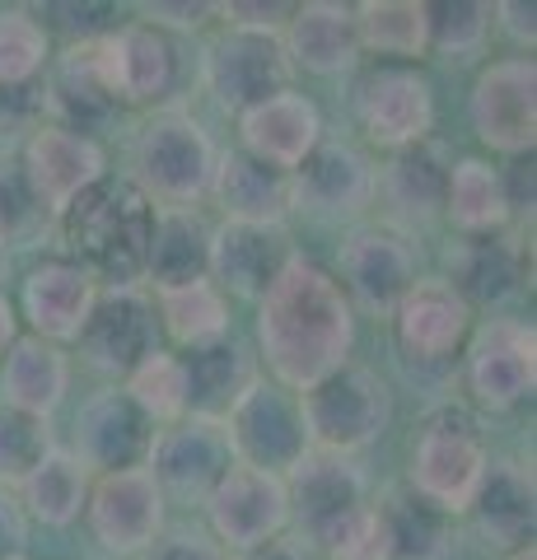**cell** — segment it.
Returning <instances> with one entry per match:
<instances>
[{
    "label": "cell",
    "instance_id": "obj_5",
    "mask_svg": "<svg viewBox=\"0 0 537 560\" xmlns=\"http://www.w3.org/2000/svg\"><path fill=\"white\" fill-rule=\"evenodd\" d=\"M285 510L294 541L308 551H327L351 523L370 510V477L346 453L308 448L285 471Z\"/></svg>",
    "mask_w": 537,
    "mask_h": 560
},
{
    "label": "cell",
    "instance_id": "obj_45",
    "mask_svg": "<svg viewBox=\"0 0 537 560\" xmlns=\"http://www.w3.org/2000/svg\"><path fill=\"white\" fill-rule=\"evenodd\" d=\"M136 560H238V556H230L211 533H201V528H168V533L154 537Z\"/></svg>",
    "mask_w": 537,
    "mask_h": 560
},
{
    "label": "cell",
    "instance_id": "obj_13",
    "mask_svg": "<svg viewBox=\"0 0 537 560\" xmlns=\"http://www.w3.org/2000/svg\"><path fill=\"white\" fill-rule=\"evenodd\" d=\"M290 201L318 224H360L374 206V164L351 140H318L300 168H290Z\"/></svg>",
    "mask_w": 537,
    "mask_h": 560
},
{
    "label": "cell",
    "instance_id": "obj_48",
    "mask_svg": "<svg viewBox=\"0 0 537 560\" xmlns=\"http://www.w3.org/2000/svg\"><path fill=\"white\" fill-rule=\"evenodd\" d=\"M220 14V5H168V0H160V5H141V24H154V28H206Z\"/></svg>",
    "mask_w": 537,
    "mask_h": 560
},
{
    "label": "cell",
    "instance_id": "obj_11",
    "mask_svg": "<svg viewBox=\"0 0 537 560\" xmlns=\"http://www.w3.org/2000/svg\"><path fill=\"white\" fill-rule=\"evenodd\" d=\"M206 90L215 94L224 113L244 117L257 103H267L276 94L290 90L294 66L281 47V33H248V28H224L220 38H211L201 61Z\"/></svg>",
    "mask_w": 537,
    "mask_h": 560
},
{
    "label": "cell",
    "instance_id": "obj_31",
    "mask_svg": "<svg viewBox=\"0 0 537 560\" xmlns=\"http://www.w3.org/2000/svg\"><path fill=\"white\" fill-rule=\"evenodd\" d=\"M211 267V224L197 210H154L145 243V280L160 290L197 285Z\"/></svg>",
    "mask_w": 537,
    "mask_h": 560
},
{
    "label": "cell",
    "instance_id": "obj_46",
    "mask_svg": "<svg viewBox=\"0 0 537 560\" xmlns=\"http://www.w3.org/2000/svg\"><path fill=\"white\" fill-rule=\"evenodd\" d=\"M33 14H51L61 28H66V38L71 43H98L103 33H113L117 28V10L113 5H33Z\"/></svg>",
    "mask_w": 537,
    "mask_h": 560
},
{
    "label": "cell",
    "instance_id": "obj_3",
    "mask_svg": "<svg viewBox=\"0 0 537 560\" xmlns=\"http://www.w3.org/2000/svg\"><path fill=\"white\" fill-rule=\"evenodd\" d=\"M215 145L206 127L183 108H160L141 121L131 145V183L154 210H197L211 197Z\"/></svg>",
    "mask_w": 537,
    "mask_h": 560
},
{
    "label": "cell",
    "instance_id": "obj_14",
    "mask_svg": "<svg viewBox=\"0 0 537 560\" xmlns=\"http://www.w3.org/2000/svg\"><path fill=\"white\" fill-rule=\"evenodd\" d=\"M467 117L481 145L495 154H533L537 140V66L533 57H505L491 61L472 84L467 98Z\"/></svg>",
    "mask_w": 537,
    "mask_h": 560
},
{
    "label": "cell",
    "instance_id": "obj_20",
    "mask_svg": "<svg viewBox=\"0 0 537 560\" xmlns=\"http://www.w3.org/2000/svg\"><path fill=\"white\" fill-rule=\"evenodd\" d=\"M154 331H160V323H154V304L141 294V285L98 290L75 341H80V355L90 370L108 374V378H127L145 355L160 350Z\"/></svg>",
    "mask_w": 537,
    "mask_h": 560
},
{
    "label": "cell",
    "instance_id": "obj_41",
    "mask_svg": "<svg viewBox=\"0 0 537 560\" xmlns=\"http://www.w3.org/2000/svg\"><path fill=\"white\" fill-rule=\"evenodd\" d=\"M122 388L154 425H173V420L187 416V378H183L178 350H154V355H145L122 378Z\"/></svg>",
    "mask_w": 537,
    "mask_h": 560
},
{
    "label": "cell",
    "instance_id": "obj_4",
    "mask_svg": "<svg viewBox=\"0 0 537 560\" xmlns=\"http://www.w3.org/2000/svg\"><path fill=\"white\" fill-rule=\"evenodd\" d=\"M487 463H491V453H487L481 420L467 407H458V401H444V407L425 411L421 430H416L407 477L416 495L458 518L467 514V500H472Z\"/></svg>",
    "mask_w": 537,
    "mask_h": 560
},
{
    "label": "cell",
    "instance_id": "obj_10",
    "mask_svg": "<svg viewBox=\"0 0 537 560\" xmlns=\"http://www.w3.org/2000/svg\"><path fill=\"white\" fill-rule=\"evenodd\" d=\"M463 378L481 411H514L537 388V331L518 318L472 327L463 346Z\"/></svg>",
    "mask_w": 537,
    "mask_h": 560
},
{
    "label": "cell",
    "instance_id": "obj_38",
    "mask_svg": "<svg viewBox=\"0 0 537 560\" xmlns=\"http://www.w3.org/2000/svg\"><path fill=\"white\" fill-rule=\"evenodd\" d=\"M355 33L360 51L397 57V66H407L430 51L425 0H365V5H355Z\"/></svg>",
    "mask_w": 537,
    "mask_h": 560
},
{
    "label": "cell",
    "instance_id": "obj_7",
    "mask_svg": "<svg viewBox=\"0 0 537 560\" xmlns=\"http://www.w3.org/2000/svg\"><path fill=\"white\" fill-rule=\"evenodd\" d=\"M397 360L411 374H448L463 355L467 337H472V304L448 285L444 276H421L402 294V304L388 313Z\"/></svg>",
    "mask_w": 537,
    "mask_h": 560
},
{
    "label": "cell",
    "instance_id": "obj_8",
    "mask_svg": "<svg viewBox=\"0 0 537 560\" xmlns=\"http://www.w3.org/2000/svg\"><path fill=\"white\" fill-rule=\"evenodd\" d=\"M337 271V285L351 308L360 304L365 313L388 318L402 304V294L421 280V248H416V234L393 230L384 220H360L341 238Z\"/></svg>",
    "mask_w": 537,
    "mask_h": 560
},
{
    "label": "cell",
    "instance_id": "obj_34",
    "mask_svg": "<svg viewBox=\"0 0 537 560\" xmlns=\"http://www.w3.org/2000/svg\"><path fill=\"white\" fill-rule=\"evenodd\" d=\"M374 510L384 518L393 560H454V514L421 500L411 486L388 490Z\"/></svg>",
    "mask_w": 537,
    "mask_h": 560
},
{
    "label": "cell",
    "instance_id": "obj_54",
    "mask_svg": "<svg viewBox=\"0 0 537 560\" xmlns=\"http://www.w3.org/2000/svg\"><path fill=\"white\" fill-rule=\"evenodd\" d=\"M500 560H537V551H533V547H524V551H510V556H500Z\"/></svg>",
    "mask_w": 537,
    "mask_h": 560
},
{
    "label": "cell",
    "instance_id": "obj_40",
    "mask_svg": "<svg viewBox=\"0 0 537 560\" xmlns=\"http://www.w3.org/2000/svg\"><path fill=\"white\" fill-rule=\"evenodd\" d=\"M425 24H430V51L448 61H472L487 51L495 28V5L481 0H425Z\"/></svg>",
    "mask_w": 537,
    "mask_h": 560
},
{
    "label": "cell",
    "instance_id": "obj_43",
    "mask_svg": "<svg viewBox=\"0 0 537 560\" xmlns=\"http://www.w3.org/2000/svg\"><path fill=\"white\" fill-rule=\"evenodd\" d=\"M47 206L28 187L20 160H0V248L5 243H28L47 230Z\"/></svg>",
    "mask_w": 537,
    "mask_h": 560
},
{
    "label": "cell",
    "instance_id": "obj_32",
    "mask_svg": "<svg viewBox=\"0 0 537 560\" xmlns=\"http://www.w3.org/2000/svg\"><path fill=\"white\" fill-rule=\"evenodd\" d=\"M66 388H71V360H66L61 346H51L43 337H20L5 360H0V401L20 407L28 416H51L61 407Z\"/></svg>",
    "mask_w": 537,
    "mask_h": 560
},
{
    "label": "cell",
    "instance_id": "obj_2",
    "mask_svg": "<svg viewBox=\"0 0 537 560\" xmlns=\"http://www.w3.org/2000/svg\"><path fill=\"white\" fill-rule=\"evenodd\" d=\"M71 261L108 290H136L145 280V243L154 206L131 178H98L57 215Z\"/></svg>",
    "mask_w": 537,
    "mask_h": 560
},
{
    "label": "cell",
    "instance_id": "obj_28",
    "mask_svg": "<svg viewBox=\"0 0 537 560\" xmlns=\"http://www.w3.org/2000/svg\"><path fill=\"white\" fill-rule=\"evenodd\" d=\"M43 94H47V108L57 113V127L75 136H90L117 117V98L108 90V80H103L94 43H66L61 57H51L47 66Z\"/></svg>",
    "mask_w": 537,
    "mask_h": 560
},
{
    "label": "cell",
    "instance_id": "obj_37",
    "mask_svg": "<svg viewBox=\"0 0 537 560\" xmlns=\"http://www.w3.org/2000/svg\"><path fill=\"white\" fill-rule=\"evenodd\" d=\"M150 304H154V323H160L168 331V341L183 346V350H197V346L230 337V300H224L211 280L160 290Z\"/></svg>",
    "mask_w": 537,
    "mask_h": 560
},
{
    "label": "cell",
    "instance_id": "obj_25",
    "mask_svg": "<svg viewBox=\"0 0 537 560\" xmlns=\"http://www.w3.org/2000/svg\"><path fill=\"white\" fill-rule=\"evenodd\" d=\"M281 47L294 70H308V75H346L360 61V33H355V5H341V0H308V5H294L290 20L281 28Z\"/></svg>",
    "mask_w": 537,
    "mask_h": 560
},
{
    "label": "cell",
    "instance_id": "obj_21",
    "mask_svg": "<svg viewBox=\"0 0 537 560\" xmlns=\"http://www.w3.org/2000/svg\"><path fill=\"white\" fill-rule=\"evenodd\" d=\"M154 430L160 425L127 397V388H103L75 416V458L84 463L90 477L145 467Z\"/></svg>",
    "mask_w": 537,
    "mask_h": 560
},
{
    "label": "cell",
    "instance_id": "obj_39",
    "mask_svg": "<svg viewBox=\"0 0 537 560\" xmlns=\"http://www.w3.org/2000/svg\"><path fill=\"white\" fill-rule=\"evenodd\" d=\"M51 66V33L28 5L0 10V90L43 84Z\"/></svg>",
    "mask_w": 537,
    "mask_h": 560
},
{
    "label": "cell",
    "instance_id": "obj_52",
    "mask_svg": "<svg viewBox=\"0 0 537 560\" xmlns=\"http://www.w3.org/2000/svg\"><path fill=\"white\" fill-rule=\"evenodd\" d=\"M244 560H308V547H300V541H285V537H276V541H267V547L248 551Z\"/></svg>",
    "mask_w": 537,
    "mask_h": 560
},
{
    "label": "cell",
    "instance_id": "obj_53",
    "mask_svg": "<svg viewBox=\"0 0 537 560\" xmlns=\"http://www.w3.org/2000/svg\"><path fill=\"white\" fill-rule=\"evenodd\" d=\"M20 341V318H14V304L0 294V360H5V350Z\"/></svg>",
    "mask_w": 537,
    "mask_h": 560
},
{
    "label": "cell",
    "instance_id": "obj_15",
    "mask_svg": "<svg viewBox=\"0 0 537 560\" xmlns=\"http://www.w3.org/2000/svg\"><path fill=\"white\" fill-rule=\"evenodd\" d=\"M206 518H211V537L230 556H248L267 547V541H276L290 528L285 477L234 463L224 471V481L211 490V500H206Z\"/></svg>",
    "mask_w": 537,
    "mask_h": 560
},
{
    "label": "cell",
    "instance_id": "obj_30",
    "mask_svg": "<svg viewBox=\"0 0 537 560\" xmlns=\"http://www.w3.org/2000/svg\"><path fill=\"white\" fill-rule=\"evenodd\" d=\"M448 285H454L467 304H505L510 294L524 285V248L518 238L500 234H481V238H458L448 248Z\"/></svg>",
    "mask_w": 537,
    "mask_h": 560
},
{
    "label": "cell",
    "instance_id": "obj_51",
    "mask_svg": "<svg viewBox=\"0 0 537 560\" xmlns=\"http://www.w3.org/2000/svg\"><path fill=\"white\" fill-rule=\"evenodd\" d=\"M500 187H505V206L514 210H533V154H518L510 168H500Z\"/></svg>",
    "mask_w": 537,
    "mask_h": 560
},
{
    "label": "cell",
    "instance_id": "obj_55",
    "mask_svg": "<svg viewBox=\"0 0 537 560\" xmlns=\"http://www.w3.org/2000/svg\"><path fill=\"white\" fill-rule=\"evenodd\" d=\"M5 267H10V257H5V248H0V285H5Z\"/></svg>",
    "mask_w": 537,
    "mask_h": 560
},
{
    "label": "cell",
    "instance_id": "obj_18",
    "mask_svg": "<svg viewBox=\"0 0 537 560\" xmlns=\"http://www.w3.org/2000/svg\"><path fill=\"white\" fill-rule=\"evenodd\" d=\"M84 523L108 556H141L164 533V495L145 467L108 471L90 486Z\"/></svg>",
    "mask_w": 537,
    "mask_h": 560
},
{
    "label": "cell",
    "instance_id": "obj_12",
    "mask_svg": "<svg viewBox=\"0 0 537 560\" xmlns=\"http://www.w3.org/2000/svg\"><path fill=\"white\" fill-rule=\"evenodd\" d=\"M230 467H234V448L230 434H224V420H206V416H183L173 425H160L145 463L160 495L178 504H206Z\"/></svg>",
    "mask_w": 537,
    "mask_h": 560
},
{
    "label": "cell",
    "instance_id": "obj_35",
    "mask_svg": "<svg viewBox=\"0 0 537 560\" xmlns=\"http://www.w3.org/2000/svg\"><path fill=\"white\" fill-rule=\"evenodd\" d=\"M90 486L94 477L71 448H51L20 486V510L38 518L43 528H71L90 504Z\"/></svg>",
    "mask_w": 537,
    "mask_h": 560
},
{
    "label": "cell",
    "instance_id": "obj_49",
    "mask_svg": "<svg viewBox=\"0 0 537 560\" xmlns=\"http://www.w3.org/2000/svg\"><path fill=\"white\" fill-rule=\"evenodd\" d=\"M28 541V518L10 490H0V560H24Z\"/></svg>",
    "mask_w": 537,
    "mask_h": 560
},
{
    "label": "cell",
    "instance_id": "obj_44",
    "mask_svg": "<svg viewBox=\"0 0 537 560\" xmlns=\"http://www.w3.org/2000/svg\"><path fill=\"white\" fill-rule=\"evenodd\" d=\"M327 560H393L388 556V533H384V518H378V510L370 504L365 514H360L351 528H346L332 547L323 551Z\"/></svg>",
    "mask_w": 537,
    "mask_h": 560
},
{
    "label": "cell",
    "instance_id": "obj_17",
    "mask_svg": "<svg viewBox=\"0 0 537 560\" xmlns=\"http://www.w3.org/2000/svg\"><path fill=\"white\" fill-rule=\"evenodd\" d=\"M355 117L365 136L384 150H407L435 131V90L416 66H378L360 80Z\"/></svg>",
    "mask_w": 537,
    "mask_h": 560
},
{
    "label": "cell",
    "instance_id": "obj_33",
    "mask_svg": "<svg viewBox=\"0 0 537 560\" xmlns=\"http://www.w3.org/2000/svg\"><path fill=\"white\" fill-rule=\"evenodd\" d=\"M178 360H183V378H187V416L224 420L234 401L248 393V383L257 378L253 355L234 337L183 350Z\"/></svg>",
    "mask_w": 537,
    "mask_h": 560
},
{
    "label": "cell",
    "instance_id": "obj_1",
    "mask_svg": "<svg viewBox=\"0 0 537 560\" xmlns=\"http://www.w3.org/2000/svg\"><path fill=\"white\" fill-rule=\"evenodd\" d=\"M257 346L271 383L290 393L314 388L318 378L351 364L355 308L341 294L337 276L308 257H294L281 280L257 300Z\"/></svg>",
    "mask_w": 537,
    "mask_h": 560
},
{
    "label": "cell",
    "instance_id": "obj_6",
    "mask_svg": "<svg viewBox=\"0 0 537 560\" xmlns=\"http://www.w3.org/2000/svg\"><path fill=\"white\" fill-rule=\"evenodd\" d=\"M300 416L308 430V448L355 458L360 448L378 444V434L388 430L393 393L370 364H341V370L300 393Z\"/></svg>",
    "mask_w": 537,
    "mask_h": 560
},
{
    "label": "cell",
    "instance_id": "obj_24",
    "mask_svg": "<svg viewBox=\"0 0 537 560\" xmlns=\"http://www.w3.org/2000/svg\"><path fill=\"white\" fill-rule=\"evenodd\" d=\"M477 537L495 547L500 556L533 547V523H537V486L533 463L524 458H495L481 471V481L467 500Z\"/></svg>",
    "mask_w": 537,
    "mask_h": 560
},
{
    "label": "cell",
    "instance_id": "obj_9",
    "mask_svg": "<svg viewBox=\"0 0 537 560\" xmlns=\"http://www.w3.org/2000/svg\"><path fill=\"white\" fill-rule=\"evenodd\" d=\"M224 434H230L238 467H257V471H271V477H285V471L308 453L300 393H290L262 374H257L248 383V393L230 407Z\"/></svg>",
    "mask_w": 537,
    "mask_h": 560
},
{
    "label": "cell",
    "instance_id": "obj_50",
    "mask_svg": "<svg viewBox=\"0 0 537 560\" xmlns=\"http://www.w3.org/2000/svg\"><path fill=\"white\" fill-rule=\"evenodd\" d=\"M495 28L505 33L514 47H528L537 43V10L533 5H514V0H500L495 5Z\"/></svg>",
    "mask_w": 537,
    "mask_h": 560
},
{
    "label": "cell",
    "instance_id": "obj_42",
    "mask_svg": "<svg viewBox=\"0 0 537 560\" xmlns=\"http://www.w3.org/2000/svg\"><path fill=\"white\" fill-rule=\"evenodd\" d=\"M51 448L57 444H51V425L43 416H28L10 401H0V490L14 495Z\"/></svg>",
    "mask_w": 537,
    "mask_h": 560
},
{
    "label": "cell",
    "instance_id": "obj_19",
    "mask_svg": "<svg viewBox=\"0 0 537 560\" xmlns=\"http://www.w3.org/2000/svg\"><path fill=\"white\" fill-rule=\"evenodd\" d=\"M294 257H300V248H294L285 224L224 220L220 230H211V267H206V280H211L224 300L234 294V300L257 304Z\"/></svg>",
    "mask_w": 537,
    "mask_h": 560
},
{
    "label": "cell",
    "instance_id": "obj_29",
    "mask_svg": "<svg viewBox=\"0 0 537 560\" xmlns=\"http://www.w3.org/2000/svg\"><path fill=\"white\" fill-rule=\"evenodd\" d=\"M211 197L220 201L224 220L234 224H285V215L294 210L290 173L253 160L248 150H230L215 160Z\"/></svg>",
    "mask_w": 537,
    "mask_h": 560
},
{
    "label": "cell",
    "instance_id": "obj_47",
    "mask_svg": "<svg viewBox=\"0 0 537 560\" xmlns=\"http://www.w3.org/2000/svg\"><path fill=\"white\" fill-rule=\"evenodd\" d=\"M294 5H281V0H230L220 5V14L230 20V28H248V33H281L285 20H290Z\"/></svg>",
    "mask_w": 537,
    "mask_h": 560
},
{
    "label": "cell",
    "instance_id": "obj_23",
    "mask_svg": "<svg viewBox=\"0 0 537 560\" xmlns=\"http://www.w3.org/2000/svg\"><path fill=\"white\" fill-rule=\"evenodd\" d=\"M448 150L440 140H416L407 150H393L384 168H374V201L384 197L393 230H421V224L444 215V187H448Z\"/></svg>",
    "mask_w": 537,
    "mask_h": 560
},
{
    "label": "cell",
    "instance_id": "obj_36",
    "mask_svg": "<svg viewBox=\"0 0 537 560\" xmlns=\"http://www.w3.org/2000/svg\"><path fill=\"white\" fill-rule=\"evenodd\" d=\"M444 220L458 230V238H481V234L505 230L510 206H505V187H500V168H491L487 160H458L448 168Z\"/></svg>",
    "mask_w": 537,
    "mask_h": 560
},
{
    "label": "cell",
    "instance_id": "obj_27",
    "mask_svg": "<svg viewBox=\"0 0 537 560\" xmlns=\"http://www.w3.org/2000/svg\"><path fill=\"white\" fill-rule=\"evenodd\" d=\"M94 294H98L94 280L84 276L71 257H57V261H43V267H33L24 276L20 308L33 327V337L66 346V341L80 337V327L94 308Z\"/></svg>",
    "mask_w": 537,
    "mask_h": 560
},
{
    "label": "cell",
    "instance_id": "obj_16",
    "mask_svg": "<svg viewBox=\"0 0 537 560\" xmlns=\"http://www.w3.org/2000/svg\"><path fill=\"white\" fill-rule=\"evenodd\" d=\"M98 47V66L103 80L117 98V108H150V103H164L178 84V51L173 38L154 24H117L113 33H103L94 43Z\"/></svg>",
    "mask_w": 537,
    "mask_h": 560
},
{
    "label": "cell",
    "instance_id": "obj_22",
    "mask_svg": "<svg viewBox=\"0 0 537 560\" xmlns=\"http://www.w3.org/2000/svg\"><path fill=\"white\" fill-rule=\"evenodd\" d=\"M24 178L38 191V201L47 206V215L57 220L84 187H94L98 178H108V160L94 136H75L57 127V121H38L33 136L24 140Z\"/></svg>",
    "mask_w": 537,
    "mask_h": 560
},
{
    "label": "cell",
    "instance_id": "obj_26",
    "mask_svg": "<svg viewBox=\"0 0 537 560\" xmlns=\"http://www.w3.org/2000/svg\"><path fill=\"white\" fill-rule=\"evenodd\" d=\"M238 136H244V150L253 160L290 173V168H300L308 160V150L323 140V113L308 94L285 90L238 117Z\"/></svg>",
    "mask_w": 537,
    "mask_h": 560
}]
</instances>
